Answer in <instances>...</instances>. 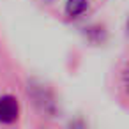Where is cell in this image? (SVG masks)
<instances>
[{
	"label": "cell",
	"instance_id": "6da1fadb",
	"mask_svg": "<svg viewBox=\"0 0 129 129\" xmlns=\"http://www.w3.org/2000/svg\"><path fill=\"white\" fill-rule=\"evenodd\" d=\"M20 117V104L18 99L11 94H6L0 97V122L2 124H13Z\"/></svg>",
	"mask_w": 129,
	"mask_h": 129
},
{
	"label": "cell",
	"instance_id": "7a4b0ae2",
	"mask_svg": "<svg viewBox=\"0 0 129 129\" xmlns=\"http://www.w3.org/2000/svg\"><path fill=\"white\" fill-rule=\"evenodd\" d=\"M88 7V2L87 0H67L66 4V14L69 18H76L80 14H83Z\"/></svg>",
	"mask_w": 129,
	"mask_h": 129
}]
</instances>
